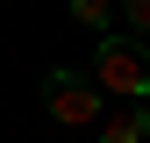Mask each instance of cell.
Instances as JSON below:
<instances>
[{
	"mask_svg": "<svg viewBox=\"0 0 150 143\" xmlns=\"http://www.w3.org/2000/svg\"><path fill=\"white\" fill-rule=\"evenodd\" d=\"M100 86H93V72H71V64H50L43 72V107L71 129H86V122H100Z\"/></svg>",
	"mask_w": 150,
	"mask_h": 143,
	"instance_id": "2",
	"label": "cell"
},
{
	"mask_svg": "<svg viewBox=\"0 0 150 143\" xmlns=\"http://www.w3.org/2000/svg\"><path fill=\"white\" fill-rule=\"evenodd\" d=\"M122 22H129V36L143 43V36H150V0H122Z\"/></svg>",
	"mask_w": 150,
	"mask_h": 143,
	"instance_id": "5",
	"label": "cell"
},
{
	"mask_svg": "<svg viewBox=\"0 0 150 143\" xmlns=\"http://www.w3.org/2000/svg\"><path fill=\"white\" fill-rule=\"evenodd\" d=\"M93 86L115 100H150V43H136V36H100V50H93Z\"/></svg>",
	"mask_w": 150,
	"mask_h": 143,
	"instance_id": "1",
	"label": "cell"
},
{
	"mask_svg": "<svg viewBox=\"0 0 150 143\" xmlns=\"http://www.w3.org/2000/svg\"><path fill=\"white\" fill-rule=\"evenodd\" d=\"M143 136H150V115H143L136 100H122L115 115L100 122V143H143Z\"/></svg>",
	"mask_w": 150,
	"mask_h": 143,
	"instance_id": "3",
	"label": "cell"
},
{
	"mask_svg": "<svg viewBox=\"0 0 150 143\" xmlns=\"http://www.w3.org/2000/svg\"><path fill=\"white\" fill-rule=\"evenodd\" d=\"M71 22L93 29V36H107V22H115V0H71Z\"/></svg>",
	"mask_w": 150,
	"mask_h": 143,
	"instance_id": "4",
	"label": "cell"
},
{
	"mask_svg": "<svg viewBox=\"0 0 150 143\" xmlns=\"http://www.w3.org/2000/svg\"><path fill=\"white\" fill-rule=\"evenodd\" d=\"M143 115H150V100H143Z\"/></svg>",
	"mask_w": 150,
	"mask_h": 143,
	"instance_id": "6",
	"label": "cell"
}]
</instances>
